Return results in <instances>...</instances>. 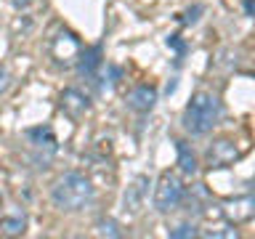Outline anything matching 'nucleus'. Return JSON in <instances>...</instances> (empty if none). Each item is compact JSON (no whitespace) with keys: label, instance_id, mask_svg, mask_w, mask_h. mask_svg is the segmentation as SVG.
<instances>
[{"label":"nucleus","instance_id":"6ab92c4d","mask_svg":"<svg viewBox=\"0 0 255 239\" xmlns=\"http://www.w3.org/2000/svg\"><path fill=\"white\" fill-rule=\"evenodd\" d=\"M0 207H3V194H0Z\"/></svg>","mask_w":255,"mask_h":239},{"label":"nucleus","instance_id":"f8f14e48","mask_svg":"<svg viewBox=\"0 0 255 239\" xmlns=\"http://www.w3.org/2000/svg\"><path fill=\"white\" fill-rule=\"evenodd\" d=\"M0 231H3V234H8V237L24 234V231H27V215H24V213L8 215V218L0 221Z\"/></svg>","mask_w":255,"mask_h":239},{"label":"nucleus","instance_id":"a211bd4d","mask_svg":"<svg viewBox=\"0 0 255 239\" xmlns=\"http://www.w3.org/2000/svg\"><path fill=\"white\" fill-rule=\"evenodd\" d=\"M13 5H16V8H27L29 0H13Z\"/></svg>","mask_w":255,"mask_h":239},{"label":"nucleus","instance_id":"7ed1b4c3","mask_svg":"<svg viewBox=\"0 0 255 239\" xmlns=\"http://www.w3.org/2000/svg\"><path fill=\"white\" fill-rule=\"evenodd\" d=\"M183 197H186V189H183L181 178L175 173H162L154 186V197H151V202H154V210L159 213H170V210H178V205L183 202Z\"/></svg>","mask_w":255,"mask_h":239},{"label":"nucleus","instance_id":"f03ea898","mask_svg":"<svg viewBox=\"0 0 255 239\" xmlns=\"http://www.w3.org/2000/svg\"><path fill=\"white\" fill-rule=\"evenodd\" d=\"M218 120H221V101H218V96H213L207 91L194 93L191 101L186 104V109H183V127L191 135L210 133L218 125Z\"/></svg>","mask_w":255,"mask_h":239},{"label":"nucleus","instance_id":"f257e3e1","mask_svg":"<svg viewBox=\"0 0 255 239\" xmlns=\"http://www.w3.org/2000/svg\"><path fill=\"white\" fill-rule=\"evenodd\" d=\"M51 199H53L56 207H61V210L77 213V210H85V207L96 199V186L83 173H64L51 186Z\"/></svg>","mask_w":255,"mask_h":239},{"label":"nucleus","instance_id":"39448f33","mask_svg":"<svg viewBox=\"0 0 255 239\" xmlns=\"http://www.w3.org/2000/svg\"><path fill=\"white\" fill-rule=\"evenodd\" d=\"M239 159V149L234 146V141L229 138H218L213 141L205 151V162L207 167H229Z\"/></svg>","mask_w":255,"mask_h":239},{"label":"nucleus","instance_id":"dca6fc26","mask_svg":"<svg viewBox=\"0 0 255 239\" xmlns=\"http://www.w3.org/2000/svg\"><path fill=\"white\" fill-rule=\"evenodd\" d=\"M8 85H11V75H8V72H5L3 67H0V93H3Z\"/></svg>","mask_w":255,"mask_h":239},{"label":"nucleus","instance_id":"1a4fd4ad","mask_svg":"<svg viewBox=\"0 0 255 239\" xmlns=\"http://www.w3.org/2000/svg\"><path fill=\"white\" fill-rule=\"evenodd\" d=\"M146 178H135L130 186L125 189V197H123V202H125V210H130V213H138L141 207H143V197H146Z\"/></svg>","mask_w":255,"mask_h":239},{"label":"nucleus","instance_id":"20e7f679","mask_svg":"<svg viewBox=\"0 0 255 239\" xmlns=\"http://www.w3.org/2000/svg\"><path fill=\"white\" fill-rule=\"evenodd\" d=\"M80 51H83L80 40L72 35V32H67V29H61L59 35L53 37V43H51V56H53V61H56V64H64V67H69L72 61H77Z\"/></svg>","mask_w":255,"mask_h":239},{"label":"nucleus","instance_id":"4468645a","mask_svg":"<svg viewBox=\"0 0 255 239\" xmlns=\"http://www.w3.org/2000/svg\"><path fill=\"white\" fill-rule=\"evenodd\" d=\"M96 234H99V237H112V239H117V237H123V231H120V226H117V223L115 221H99V223H96Z\"/></svg>","mask_w":255,"mask_h":239},{"label":"nucleus","instance_id":"f3484780","mask_svg":"<svg viewBox=\"0 0 255 239\" xmlns=\"http://www.w3.org/2000/svg\"><path fill=\"white\" fill-rule=\"evenodd\" d=\"M245 11H247V16H253V0H245Z\"/></svg>","mask_w":255,"mask_h":239},{"label":"nucleus","instance_id":"9b49d317","mask_svg":"<svg viewBox=\"0 0 255 239\" xmlns=\"http://www.w3.org/2000/svg\"><path fill=\"white\" fill-rule=\"evenodd\" d=\"M99 67H101V48H99V45L88 48L85 53L80 51V56H77V69H80V75L93 77Z\"/></svg>","mask_w":255,"mask_h":239},{"label":"nucleus","instance_id":"6e6552de","mask_svg":"<svg viewBox=\"0 0 255 239\" xmlns=\"http://www.w3.org/2000/svg\"><path fill=\"white\" fill-rule=\"evenodd\" d=\"M154 101H157V91L151 85H138L130 91V96H128V104H130V109H135V112H149L154 107Z\"/></svg>","mask_w":255,"mask_h":239},{"label":"nucleus","instance_id":"ddd939ff","mask_svg":"<svg viewBox=\"0 0 255 239\" xmlns=\"http://www.w3.org/2000/svg\"><path fill=\"white\" fill-rule=\"evenodd\" d=\"M178 143V165H181V170L186 173V175H194L197 173V157H194V151H191L183 141H175Z\"/></svg>","mask_w":255,"mask_h":239},{"label":"nucleus","instance_id":"2eb2a0df","mask_svg":"<svg viewBox=\"0 0 255 239\" xmlns=\"http://www.w3.org/2000/svg\"><path fill=\"white\" fill-rule=\"evenodd\" d=\"M197 234H199V231L191 226V223H183V226H178V229L170 231L173 239H191V237H197Z\"/></svg>","mask_w":255,"mask_h":239},{"label":"nucleus","instance_id":"9d476101","mask_svg":"<svg viewBox=\"0 0 255 239\" xmlns=\"http://www.w3.org/2000/svg\"><path fill=\"white\" fill-rule=\"evenodd\" d=\"M27 138H29V143L35 146L37 151H48V154H53L56 151V135H53V130L51 127H32V130H27Z\"/></svg>","mask_w":255,"mask_h":239},{"label":"nucleus","instance_id":"423d86ee","mask_svg":"<svg viewBox=\"0 0 255 239\" xmlns=\"http://www.w3.org/2000/svg\"><path fill=\"white\" fill-rule=\"evenodd\" d=\"M59 107H61L64 115H69L72 120H77V117H83L85 112L91 109V101H88V96L75 91V88H67V91L61 93V99H59Z\"/></svg>","mask_w":255,"mask_h":239},{"label":"nucleus","instance_id":"0eeeda50","mask_svg":"<svg viewBox=\"0 0 255 239\" xmlns=\"http://www.w3.org/2000/svg\"><path fill=\"white\" fill-rule=\"evenodd\" d=\"M253 213H255V199L253 197H239V199H234V202L223 205V215H229L234 223L250 221Z\"/></svg>","mask_w":255,"mask_h":239}]
</instances>
